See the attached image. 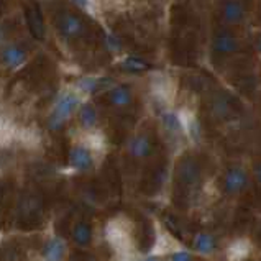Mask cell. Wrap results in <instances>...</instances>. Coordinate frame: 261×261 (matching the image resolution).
I'll list each match as a JSON object with an SVG mask.
<instances>
[{
	"label": "cell",
	"instance_id": "cell-1",
	"mask_svg": "<svg viewBox=\"0 0 261 261\" xmlns=\"http://www.w3.org/2000/svg\"><path fill=\"white\" fill-rule=\"evenodd\" d=\"M250 173L242 165L230 166L222 176V192L227 197H238L248 189Z\"/></svg>",
	"mask_w": 261,
	"mask_h": 261
},
{
	"label": "cell",
	"instance_id": "cell-2",
	"mask_svg": "<svg viewBox=\"0 0 261 261\" xmlns=\"http://www.w3.org/2000/svg\"><path fill=\"white\" fill-rule=\"evenodd\" d=\"M242 51V40L237 35L222 32L211 40V53L215 58H230Z\"/></svg>",
	"mask_w": 261,
	"mask_h": 261
},
{
	"label": "cell",
	"instance_id": "cell-3",
	"mask_svg": "<svg viewBox=\"0 0 261 261\" xmlns=\"http://www.w3.org/2000/svg\"><path fill=\"white\" fill-rule=\"evenodd\" d=\"M247 5L243 0H222L219 15L225 25H242L247 18Z\"/></svg>",
	"mask_w": 261,
	"mask_h": 261
},
{
	"label": "cell",
	"instance_id": "cell-4",
	"mask_svg": "<svg viewBox=\"0 0 261 261\" xmlns=\"http://www.w3.org/2000/svg\"><path fill=\"white\" fill-rule=\"evenodd\" d=\"M79 106V99L76 94H66L64 97L59 99L56 103V109L53 115L49 118V128L51 130H59L64 125L66 118L72 115V112Z\"/></svg>",
	"mask_w": 261,
	"mask_h": 261
},
{
	"label": "cell",
	"instance_id": "cell-5",
	"mask_svg": "<svg viewBox=\"0 0 261 261\" xmlns=\"http://www.w3.org/2000/svg\"><path fill=\"white\" fill-rule=\"evenodd\" d=\"M177 176L186 188H196L202 179V168L194 158H186L179 165Z\"/></svg>",
	"mask_w": 261,
	"mask_h": 261
},
{
	"label": "cell",
	"instance_id": "cell-6",
	"mask_svg": "<svg viewBox=\"0 0 261 261\" xmlns=\"http://www.w3.org/2000/svg\"><path fill=\"white\" fill-rule=\"evenodd\" d=\"M153 140L150 135L146 133H140V135H135L128 143V151L132 154V158L135 160H146L153 154Z\"/></svg>",
	"mask_w": 261,
	"mask_h": 261
},
{
	"label": "cell",
	"instance_id": "cell-7",
	"mask_svg": "<svg viewBox=\"0 0 261 261\" xmlns=\"http://www.w3.org/2000/svg\"><path fill=\"white\" fill-rule=\"evenodd\" d=\"M192 248L200 256H212L217 251V238L208 232H199L192 240Z\"/></svg>",
	"mask_w": 261,
	"mask_h": 261
},
{
	"label": "cell",
	"instance_id": "cell-8",
	"mask_svg": "<svg viewBox=\"0 0 261 261\" xmlns=\"http://www.w3.org/2000/svg\"><path fill=\"white\" fill-rule=\"evenodd\" d=\"M211 112L215 120H227V118L232 115V103H230V99L223 92H217L211 99Z\"/></svg>",
	"mask_w": 261,
	"mask_h": 261
},
{
	"label": "cell",
	"instance_id": "cell-9",
	"mask_svg": "<svg viewBox=\"0 0 261 261\" xmlns=\"http://www.w3.org/2000/svg\"><path fill=\"white\" fill-rule=\"evenodd\" d=\"M109 102L115 109H126L133 103V92L126 86H115L109 91Z\"/></svg>",
	"mask_w": 261,
	"mask_h": 261
},
{
	"label": "cell",
	"instance_id": "cell-10",
	"mask_svg": "<svg viewBox=\"0 0 261 261\" xmlns=\"http://www.w3.org/2000/svg\"><path fill=\"white\" fill-rule=\"evenodd\" d=\"M71 165L79 171H87L94 165V158L86 146H74L69 154Z\"/></svg>",
	"mask_w": 261,
	"mask_h": 261
},
{
	"label": "cell",
	"instance_id": "cell-11",
	"mask_svg": "<svg viewBox=\"0 0 261 261\" xmlns=\"http://www.w3.org/2000/svg\"><path fill=\"white\" fill-rule=\"evenodd\" d=\"M107 237L110 243L114 245L117 250H126L128 248V233H126V228L123 225H118L117 222H112L107 227Z\"/></svg>",
	"mask_w": 261,
	"mask_h": 261
},
{
	"label": "cell",
	"instance_id": "cell-12",
	"mask_svg": "<svg viewBox=\"0 0 261 261\" xmlns=\"http://www.w3.org/2000/svg\"><path fill=\"white\" fill-rule=\"evenodd\" d=\"M59 28H61V33L66 36V38H74V36H79L83 33L84 25L79 17H76V15H72V13H68L59 20Z\"/></svg>",
	"mask_w": 261,
	"mask_h": 261
},
{
	"label": "cell",
	"instance_id": "cell-13",
	"mask_svg": "<svg viewBox=\"0 0 261 261\" xmlns=\"http://www.w3.org/2000/svg\"><path fill=\"white\" fill-rule=\"evenodd\" d=\"M27 20H28V27L32 30V33L36 40H43L44 38V23L41 18V12L38 9V5H30L27 9Z\"/></svg>",
	"mask_w": 261,
	"mask_h": 261
},
{
	"label": "cell",
	"instance_id": "cell-14",
	"mask_svg": "<svg viewBox=\"0 0 261 261\" xmlns=\"http://www.w3.org/2000/svg\"><path fill=\"white\" fill-rule=\"evenodd\" d=\"M2 59L7 66H10V68H18V66H21L27 61V53L17 46H9L4 49Z\"/></svg>",
	"mask_w": 261,
	"mask_h": 261
},
{
	"label": "cell",
	"instance_id": "cell-15",
	"mask_svg": "<svg viewBox=\"0 0 261 261\" xmlns=\"http://www.w3.org/2000/svg\"><path fill=\"white\" fill-rule=\"evenodd\" d=\"M72 238L81 247H86L92 238V228L89 227L87 223H77L72 230Z\"/></svg>",
	"mask_w": 261,
	"mask_h": 261
},
{
	"label": "cell",
	"instance_id": "cell-16",
	"mask_svg": "<svg viewBox=\"0 0 261 261\" xmlns=\"http://www.w3.org/2000/svg\"><path fill=\"white\" fill-rule=\"evenodd\" d=\"M64 253V243L59 238H53L44 247V258L48 259H59Z\"/></svg>",
	"mask_w": 261,
	"mask_h": 261
},
{
	"label": "cell",
	"instance_id": "cell-17",
	"mask_svg": "<svg viewBox=\"0 0 261 261\" xmlns=\"http://www.w3.org/2000/svg\"><path fill=\"white\" fill-rule=\"evenodd\" d=\"M79 118H81V123H83L86 128H91V126L97 123V112L91 106H83L79 112Z\"/></svg>",
	"mask_w": 261,
	"mask_h": 261
},
{
	"label": "cell",
	"instance_id": "cell-18",
	"mask_svg": "<svg viewBox=\"0 0 261 261\" xmlns=\"http://www.w3.org/2000/svg\"><path fill=\"white\" fill-rule=\"evenodd\" d=\"M106 86H107L106 81H102V79H92V77L83 79L79 83V87L83 89L84 92H95V91H99V89L106 87Z\"/></svg>",
	"mask_w": 261,
	"mask_h": 261
},
{
	"label": "cell",
	"instance_id": "cell-19",
	"mask_svg": "<svg viewBox=\"0 0 261 261\" xmlns=\"http://www.w3.org/2000/svg\"><path fill=\"white\" fill-rule=\"evenodd\" d=\"M169 258H171V259H176V261H177V259H179V261H191V259H194L196 256H194V253H192V251H189V250L176 248V250L171 251Z\"/></svg>",
	"mask_w": 261,
	"mask_h": 261
},
{
	"label": "cell",
	"instance_id": "cell-20",
	"mask_svg": "<svg viewBox=\"0 0 261 261\" xmlns=\"http://www.w3.org/2000/svg\"><path fill=\"white\" fill-rule=\"evenodd\" d=\"M123 66L126 69H133V71H141V69H146V63L140 61V59L135 58H128L126 61L123 63Z\"/></svg>",
	"mask_w": 261,
	"mask_h": 261
},
{
	"label": "cell",
	"instance_id": "cell-21",
	"mask_svg": "<svg viewBox=\"0 0 261 261\" xmlns=\"http://www.w3.org/2000/svg\"><path fill=\"white\" fill-rule=\"evenodd\" d=\"M251 174H253V179H255V182L261 188V161L255 165V168H253V173H251Z\"/></svg>",
	"mask_w": 261,
	"mask_h": 261
},
{
	"label": "cell",
	"instance_id": "cell-22",
	"mask_svg": "<svg viewBox=\"0 0 261 261\" xmlns=\"http://www.w3.org/2000/svg\"><path fill=\"white\" fill-rule=\"evenodd\" d=\"M253 44H255V49H256V53L261 56V32L255 36V40H253Z\"/></svg>",
	"mask_w": 261,
	"mask_h": 261
},
{
	"label": "cell",
	"instance_id": "cell-23",
	"mask_svg": "<svg viewBox=\"0 0 261 261\" xmlns=\"http://www.w3.org/2000/svg\"><path fill=\"white\" fill-rule=\"evenodd\" d=\"M107 44H110L112 49H118V48H120V44L117 43L115 38H112V36H110V38H107Z\"/></svg>",
	"mask_w": 261,
	"mask_h": 261
},
{
	"label": "cell",
	"instance_id": "cell-24",
	"mask_svg": "<svg viewBox=\"0 0 261 261\" xmlns=\"http://www.w3.org/2000/svg\"><path fill=\"white\" fill-rule=\"evenodd\" d=\"M72 2H76L77 5H83V7H86V5L89 4V0H72Z\"/></svg>",
	"mask_w": 261,
	"mask_h": 261
}]
</instances>
